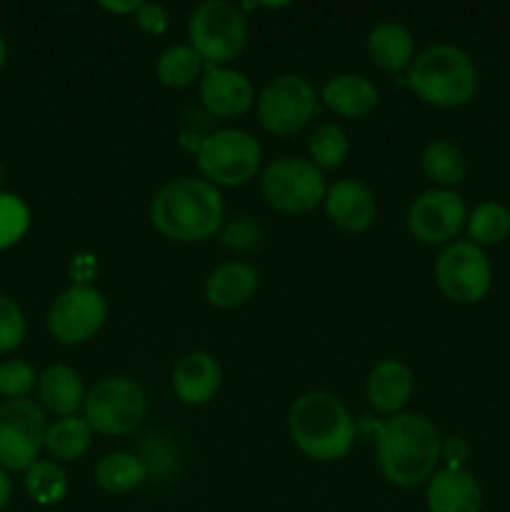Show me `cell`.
Wrapping results in <instances>:
<instances>
[{
	"mask_svg": "<svg viewBox=\"0 0 510 512\" xmlns=\"http://www.w3.org/2000/svg\"><path fill=\"white\" fill-rule=\"evenodd\" d=\"M173 393L185 405H205L218 395L223 385L220 363L205 350H193L183 355L173 368Z\"/></svg>",
	"mask_w": 510,
	"mask_h": 512,
	"instance_id": "e0dca14e",
	"label": "cell"
},
{
	"mask_svg": "<svg viewBox=\"0 0 510 512\" xmlns=\"http://www.w3.org/2000/svg\"><path fill=\"white\" fill-rule=\"evenodd\" d=\"M325 175L310 160L278 158L260 175L265 203L283 215H308L325 200Z\"/></svg>",
	"mask_w": 510,
	"mask_h": 512,
	"instance_id": "ba28073f",
	"label": "cell"
},
{
	"mask_svg": "<svg viewBox=\"0 0 510 512\" xmlns=\"http://www.w3.org/2000/svg\"><path fill=\"white\" fill-rule=\"evenodd\" d=\"M10 495H13V483H10L8 473H5V470L0 468V512L8 508Z\"/></svg>",
	"mask_w": 510,
	"mask_h": 512,
	"instance_id": "74e56055",
	"label": "cell"
},
{
	"mask_svg": "<svg viewBox=\"0 0 510 512\" xmlns=\"http://www.w3.org/2000/svg\"><path fill=\"white\" fill-rule=\"evenodd\" d=\"M323 208L330 223L343 233H363L375 223V215H378L373 190L355 178H343L328 185Z\"/></svg>",
	"mask_w": 510,
	"mask_h": 512,
	"instance_id": "9a60e30c",
	"label": "cell"
},
{
	"mask_svg": "<svg viewBox=\"0 0 510 512\" xmlns=\"http://www.w3.org/2000/svg\"><path fill=\"white\" fill-rule=\"evenodd\" d=\"M260 240L258 225L250 223L248 218H240L238 223L230 225L223 233V245L233 250H253Z\"/></svg>",
	"mask_w": 510,
	"mask_h": 512,
	"instance_id": "836d02e7",
	"label": "cell"
},
{
	"mask_svg": "<svg viewBox=\"0 0 510 512\" xmlns=\"http://www.w3.org/2000/svg\"><path fill=\"white\" fill-rule=\"evenodd\" d=\"M320 103L335 115L348 120L365 118L373 113L380 103V93L375 83L365 75L358 73H340L333 75L320 90Z\"/></svg>",
	"mask_w": 510,
	"mask_h": 512,
	"instance_id": "d6986e66",
	"label": "cell"
},
{
	"mask_svg": "<svg viewBox=\"0 0 510 512\" xmlns=\"http://www.w3.org/2000/svg\"><path fill=\"white\" fill-rule=\"evenodd\" d=\"M108 318V303L95 285H70L48 310V330L58 343L83 345Z\"/></svg>",
	"mask_w": 510,
	"mask_h": 512,
	"instance_id": "7c38bea8",
	"label": "cell"
},
{
	"mask_svg": "<svg viewBox=\"0 0 510 512\" xmlns=\"http://www.w3.org/2000/svg\"><path fill=\"white\" fill-rule=\"evenodd\" d=\"M348 135L340 125L323 123L310 133L308 138V155L310 163L320 170H335L348 158Z\"/></svg>",
	"mask_w": 510,
	"mask_h": 512,
	"instance_id": "f1b7e54d",
	"label": "cell"
},
{
	"mask_svg": "<svg viewBox=\"0 0 510 512\" xmlns=\"http://www.w3.org/2000/svg\"><path fill=\"white\" fill-rule=\"evenodd\" d=\"M25 315L20 305L13 298L0 293V353H10V350L20 348L25 340Z\"/></svg>",
	"mask_w": 510,
	"mask_h": 512,
	"instance_id": "1f68e13d",
	"label": "cell"
},
{
	"mask_svg": "<svg viewBox=\"0 0 510 512\" xmlns=\"http://www.w3.org/2000/svg\"><path fill=\"white\" fill-rule=\"evenodd\" d=\"M425 505L428 512H480L483 490L468 470L443 468L428 480Z\"/></svg>",
	"mask_w": 510,
	"mask_h": 512,
	"instance_id": "ac0fdd59",
	"label": "cell"
},
{
	"mask_svg": "<svg viewBox=\"0 0 510 512\" xmlns=\"http://www.w3.org/2000/svg\"><path fill=\"white\" fill-rule=\"evenodd\" d=\"M405 223L418 243L450 245L468 223L463 195L450 188L425 190L410 203Z\"/></svg>",
	"mask_w": 510,
	"mask_h": 512,
	"instance_id": "4fadbf2b",
	"label": "cell"
},
{
	"mask_svg": "<svg viewBox=\"0 0 510 512\" xmlns=\"http://www.w3.org/2000/svg\"><path fill=\"white\" fill-rule=\"evenodd\" d=\"M48 418L33 400H5L0 405V468L25 473L45 450Z\"/></svg>",
	"mask_w": 510,
	"mask_h": 512,
	"instance_id": "30bf717a",
	"label": "cell"
},
{
	"mask_svg": "<svg viewBox=\"0 0 510 512\" xmlns=\"http://www.w3.org/2000/svg\"><path fill=\"white\" fill-rule=\"evenodd\" d=\"M465 230H468L470 243L480 245V248L503 243L510 235V210L503 203L485 200L468 215Z\"/></svg>",
	"mask_w": 510,
	"mask_h": 512,
	"instance_id": "83f0119b",
	"label": "cell"
},
{
	"mask_svg": "<svg viewBox=\"0 0 510 512\" xmlns=\"http://www.w3.org/2000/svg\"><path fill=\"white\" fill-rule=\"evenodd\" d=\"M405 83L433 108H460L478 95L480 73L463 48L440 43L420 50L405 73Z\"/></svg>",
	"mask_w": 510,
	"mask_h": 512,
	"instance_id": "277c9868",
	"label": "cell"
},
{
	"mask_svg": "<svg viewBox=\"0 0 510 512\" xmlns=\"http://www.w3.org/2000/svg\"><path fill=\"white\" fill-rule=\"evenodd\" d=\"M148 395L138 380L128 375H108L85 393L83 418L100 435H128L143 423Z\"/></svg>",
	"mask_w": 510,
	"mask_h": 512,
	"instance_id": "52a82bcc",
	"label": "cell"
},
{
	"mask_svg": "<svg viewBox=\"0 0 510 512\" xmlns=\"http://www.w3.org/2000/svg\"><path fill=\"white\" fill-rule=\"evenodd\" d=\"M420 163H423V173L440 188L453 190L465 180L463 150L450 140H433L425 145Z\"/></svg>",
	"mask_w": 510,
	"mask_h": 512,
	"instance_id": "484cf974",
	"label": "cell"
},
{
	"mask_svg": "<svg viewBox=\"0 0 510 512\" xmlns=\"http://www.w3.org/2000/svg\"><path fill=\"white\" fill-rule=\"evenodd\" d=\"M200 100L215 118H240L255 103L248 75L230 65H208L200 78Z\"/></svg>",
	"mask_w": 510,
	"mask_h": 512,
	"instance_id": "5bb4252c",
	"label": "cell"
},
{
	"mask_svg": "<svg viewBox=\"0 0 510 512\" xmlns=\"http://www.w3.org/2000/svg\"><path fill=\"white\" fill-rule=\"evenodd\" d=\"M435 283L440 293L453 303H478L493 285V268H490L488 255L470 240L445 245L435 260Z\"/></svg>",
	"mask_w": 510,
	"mask_h": 512,
	"instance_id": "8fae6325",
	"label": "cell"
},
{
	"mask_svg": "<svg viewBox=\"0 0 510 512\" xmlns=\"http://www.w3.org/2000/svg\"><path fill=\"white\" fill-rule=\"evenodd\" d=\"M415 390L413 370L403 360L385 358L375 365L365 380V395L373 410L390 418V415L405 413V405L410 403Z\"/></svg>",
	"mask_w": 510,
	"mask_h": 512,
	"instance_id": "2e32d148",
	"label": "cell"
},
{
	"mask_svg": "<svg viewBox=\"0 0 510 512\" xmlns=\"http://www.w3.org/2000/svg\"><path fill=\"white\" fill-rule=\"evenodd\" d=\"M320 93L308 78L283 73L270 80L258 95V123L270 135L290 138L320 113Z\"/></svg>",
	"mask_w": 510,
	"mask_h": 512,
	"instance_id": "9c48e42d",
	"label": "cell"
},
{
	"mask_svg": "<svg viewBox=\"0 0 510 512\" xmlns=\"http://www.w3.org/2000/svg\"><path fill=\"white\" fill-rule=\"evenodd\" d=\"M0 180H3V168H0Z\"/></svg>",
	"mask_w": 510,
	"mask_h": 512,
	"instance_id": "ab89813d",
	"label": "cell"
},
{
	"mask_svg": "<svg viewBox=\"0 0 510 512\" xmlns=\"http://www.w3.org/2000/svg\"><path fill=\"white\" fill-rule=\"evenodd\" d=\"M148 478V465L133 453L115 450L103 455L95 465V483L108 495H125L130 490L140 488Z\"/></svg>",
	"mask_w": 510,
	"mask_h": 512,
	"instance_id": "603a6c76",
	"label": "cell"
},
{
	"mask_svg": "<svg viewBox=\"0 0 510 512\" xmlns=\"http://www.w3.org/2000/svg\"><path fill=\"white\" fill-rule=\"evenodd\" d=\"M38 400L45 413L70 418L85 403L83 378L70 365H50L38 375Z\"/></svg>",
	"mask_w": 510,
	"mask_h": 512,
	"instance_id": "44dd1931",
	"label": "cell"
},
{
	"mask_svg": "<svg viewBox=\"0 0 510 512\" xmlns=\"http://www.w3.org/2000/svg\"><path fill=\"white\" fill-rule=\"evenodd\" d=\"M263 148L240 128H223L205 135L198 145V168L215 188H240L258 175Z\"/></svg>",
	"mask_w": 510,
	"mask_h": 512,
	"instance_id": "8992f818",
	"label": "cell"
},
{
	"mask_svg": "<svg viewBox=\"0 0 510 512\" xmlns=\"http://www.w3.org/2000/svg\"><path fill=\"white\" fill-rule=\"evenodd\" d=\"M90 443H93V428L88 420L78 415L58 418L53 425H48V435H45V450L55 463H75L88 453Z\"/></svg>",
	"mask_w": 510,
	"mask_h": 512,
	"instance_id": "cb8c5ba5",
	"label": "cell"
},
{
	"mask_svg": "<svg viewBox=\"0 0 510 512\" xmlns=\"http://www.w3.org/2000/svg\"><path fill=\"white\" fill-rule=\"evenodd\" d=\"M70 483L55 460H38L25 470V493L38 505H58L68 495Z\"/></svg>",
	"mask_w": 510,
	"mask_h": 512,
	"instance_id": "4316f807",
	"label": "cell"
},
{
	"mask_svg": "<svg viewBox=\"0 0 510 512\" xmlns=\"http://www.w3.org/2000/svg\"><path fill=\"white\" fill-rule=\"evenodd\" d=\"M30 228V210L23 198L0 190V250L13 248Z\"/></svg>",
	"mask_w": 510,
	"mask_h": 512,
	"instance_id": "f546056e",
	"label": "cell"
},
{
	"mask_svg": "<svg viewBox=\"0 0 510 512\" xmlns=\"http://www.w3.org/2000/svg\"><path fill=\"white\" fill-rule=\"evenodd\" d=\"M205 60L195 53L193 48L188 45H170L160 53V58L155 60V75H158L160 83L165 88H188L193 85L195 80L203 78L205 73Z\"/></svg>",
	"mask_w": 510,
	"mask_h": 512,
	"instance_id": "d4e9b609",
	"label": "cell"
},
{
	"mask_svg": "<svg viewBox=\"0 0 510 512\" xmlns=\"http://www.w3.org/2000/svg\"><path fill=\"white\" fill-rule=\"evenodd\" d=\"M133 18H135V25H138L145 35H155V38L163 35L170 25L168 10H165L160 3H140L138 13H135Z\"/></svg>",
	"mask_w": 510,
	"mask_h": 512,
	"instance_id": "d6a6232c",
	"label": "cell"
},
{
	"mask_svg": "<svg viewBox=\"0 0 510 512\" xmlns=\"http://www.w3.org/2000/svg\"><path fill=\"white\" fill-rule=\"evenodd\" d=\"M5 60H8V43H5V38L0 35V70H3Z\"/></svg>",
	"mask_w": 510,
	"mask_h": 512,
	"instance_id": "f35d334b",
	"label": "cell"
},
{
	"mask_svg": "<svg viewBox=\"0 0 510 512\" xmlns=\"http://www.w3.org/2000/svg\"><path fill=\"white\" fill-rule=\"evenodd\" d=\"M150 223L175 243H203L223 228V195L208 180L183 175L168 180L150 200Z\"/></svg>",
	"mask_w": 510,
	"mask_h": 512,
	"instance_id": "7a4b0ae2",
	"label": "cell"
},
{
	"mask_svg": "<svg viewBox=\"0 0 510 512\" xmlns=\"http://www.w3.org/2000/svg\"><path fill=\"white\" fill-rule=\"evenodd\" d=\"M100 8L115 15H135L140 8V0H128V3H100Z\"/></svg>",
	"mask_w": 510,
	"mask_h": 512,
	"instance_id": "8d00e7d4",
	"label": "cell"
},
{
	"mask_svg": "<svg viewBox=\"0 0 510 512\" xmlns=\"http://www.w3.org/2000/svg\"><path fill=\"white\" fill-rule=\"evenodd\" d=\"M368 55L375 68L388 75L408 73L410 63L415 60V38L405 25L388 20L375 25L368 33Z\"/></svg>",
	"mask_w": 510,
	"mask_h": 512,
	"instance_id": "7402d4cb",
	"label": "cell"
},
{
	"mask_svg": "<svg viewBox=\"0 0 510 512\" xmlns=\"http://www.w3.org/2000/svg\"><path fill=\"white\" fill-rule=\"evenodd\" d=\"M440 438L433 420L420 413H398L375 423V458L383 478L403 490L428 485L438 473Z\"/></svg>",
	"mask_w": 510,
	"mask_h": 512,
	"instance_id": "6da1fadb",
	"label": "cell"
},
{
	"mask_svg": "<svg viewBox=\"0 0 510 512\" xmlns=\"http://www.w3.org/2000/svg\"><path fill=\"white\" fill-rule=\"evenodd\" d=\"M248 35V15L230 0H205L190 13V48L205 60V65H228L243 53Z\"/></svg>",
	"mask_w": 510,
	"mask_h": 512,
	"instance_id": "5b68a950",
	"label": "cell"
},
{
	"mask_svg": "<svg viewBox=\"0 0 510 512\" xmlns=\"http://www.w3.org/2000/svg\"><path fill=\"white\" fill-rule=\"evenodd\" d=\"M38 388V373L25 360H5L0 365V395L8 400H25Z\"/></svg>",
	"mask_w": 510,
	"mask_h": 512,
	"instance_id": "4dcf8cb0",
	"label": "cell"
},
{
	"mask_svg": "<svg viewBox=\"0 0 510 512\" xmlns=\"http://www.w3.org/2000/svg\"><path fill=\"white\" fill-rule=\"evenodd\" d=\"M288 433L305 458L335 463L353 450L355 420L338 395L310 390L290 405Z\"/></svg>",
	"mask_w": 510,
	"mask_h": 512,
	"instance_id": "3957f363",
	"label": "cell"
},
{
	"mask_svg": "<svg viewBox=\"0 0 510 512\" xmlns=\"http://www.w3.org/2000/svg\"><path fill=\"white\" fill-rule=\"evenodd\" d=\"M70 275H73L75 285H90V280L98 275V260L88 253L75 255L73 263H70Z\"/></svg>",
	"mask_w": 510,
	"mask_h": 512,
	"instance_id": "d590c367",
	"label": "cell"
},
{
	"mask_svg": "<svg viewBox=\"0 0 510 512\" xmlns=\"http://www.w3.org/2000/svg\"><path fill=\"white\" fill-rule=\"evenodd\" d=\"M470 458V445L468 440L460 435H450L440 443V463L450 470H465V463Z\"/></svg>",
	"mask_w": 510,
	"mask_h": 512,
	"instance_id": "e575fe53",
	"label": "cell"
},
{
	"mask_svg": "<svg viewBox=\"0 0 510 512\" xmlns=\"http://www.w3.org/2000/svg\"><path fill=\"white\" fill-rule=\"evenodd\" d=\"M260 285V273L255 265L243 263V260H230V263L218 265L205 280V298L213 308L235 310L250 303Z\"/></svg>",
	"mask_w": 510,
	"mask_h": 512,
	"instance_id": "ffe728a7",
	"label": "cell"
}]
</instances>
